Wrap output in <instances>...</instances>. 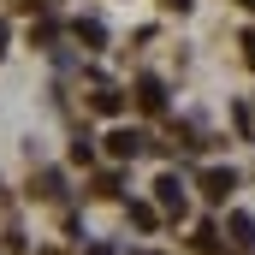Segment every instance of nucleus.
Here are the masks:
<instances>
[{
	"label": "nucleus",
	"instance_id": "39448f33",
	"mask_svg": "<svg viewBox=\"0 0 255 255\" xmlns=\"http://www.w3.org/2000/svg\"><path fill=\"white\" fill-rule=\"evenodd\" d=\"M232 244H238V250L255 244V220H250V214H232Z\"/></svg>",
	"mask_w": 255,
	"mask_h": 255
},
{
	"label": "nucleus",
	"instance_id": "423d86ee",
	"mask_svg": "<svg viewBox=\"0 0 255 255\" xmlns=\"http://www.w3.org/2000/svg\"><path fill=\"white\" fill-rule=\"evenodd\" d=\"M77 42H89V48H101V42H107V30H101L95 18H77Z\"/></svg>",
	"mask_w": 255,
	"mask_h": 255
},
{
	"label": "nucleus",
	"instance_id": "9d476101",
	"mask_svg": "<svg viewBox=\"0 0 255 255\" xmlns=\"http://www.w3.org/2000/svg\"><path fill=\"white\" fill-rule=\"evenodd\" d=\"M244 60L255 65V30H250V36H244Z\"/></svg>",
	"mask_w": 255,
	"mask_h": 255
},
{
	"label": "nucleus",
	"instance_id": "6e6552de",
	"mask_svg": "<svg viewBox=\"0 0 255 255\" xmlns=\"http://www.w3.org/2000/svg\"><path fill=\"white\" fill-rule=\"evenodd\" d=\"M130 226H142V232H148V226H154V208H148V202H130Z\"/></svg>",
	"mask_w": 255,
	"mask_h": 255
},
{
	"label": "nucleus",
	"instance_id": "7ed1b4c3",
	"mask_svg": "<svg viewBox=\"0 0 255 255\" xmlns=\"http://www.w3.org/2000/svg\"><path fill=\"white\" fill-rule=\"evenodd\" d=\"M136 101H142V113H160V107H166V83H160V77H142V83H136Z\"/></svg>",
	"mask_w": 255,
	"mask_h": 255
},
{
	"label": "nucleus",
	"instance_id": "20e7f679",
	"mask_svg": "<svg viewBox=\"0 0 255 255\" xmlns=\"http://www.w3.org/2000/svg\"><path fill=\"white\" fill-rule=\"evenodd\" d=\"M154 196H160V208H166V214H184V184H178L172 172H166V178L154 184Z\"/></svg>",
	"mask_w": 255,
	"mask_h": 255
},
{
	"label": "nucleus",
	"instance_id": "ddd939ff",
	"mask_svg": "<svg viewBox=\"0 0 255 255\" xmlns=\"http://www.w3.org/2000/svg\"><path fill=\"white\" fill-rule=\"evenodd\" d=\"M0 54H6V24H0Z\"/></svg>",
	"mask_w": 255,
	"mask_h": 255
},
{
	"label": "nucleus",
	"instance_id": "0eeeda50",
	"mask_svg": "<svg viewBox=\"0 0 255 255\" xmlns=\"http://www.w3.org/2000/svg\"><path fill=\"white\" fill-rule=\"evenodd\" d=\"M89 107H95V113H119L125 101H119V89H95V95H89Z\"/></svg>",
	"mask_w": 255,
	"mask_h": 255
},
{
	"label": "nucleus",
	"instance_id": "f03ea898",
	"mask_svg": "<svg viewBox=\"0 0 255 255\" xmlns=\"http://www.w3.org/2000/svg\"><path fill=\"white\" fill-rule=\"evenodd\" d=\"M232 190H238V172H232V166H208V172H202V196H208V202H226Z\"/></svg>",
	"mask_w": 255,
	"mask_h": 255
},
{
	"label": "nucleus",
	"instance_id": "f257e3e1",
	"mask_svg": "<svg viewBox=\"0 0 255 255\" xmlns=\"http://www.w3.org/2000/svg\"><path fill=\"white\" fill-rule=\"evenodd\" d=\"M142 148H148V136H142V130H130V125L107 130V154H113V160H136Z\"/></svg>",
	"mask_w": 255,
	"mask_h": 255
},
{
	"label": "nucleus",
	"instance_id": "f8f14e48",
	"mask_svg": "<svg viewBox=\"0 0 255 255\" xmlns=\"http://www.w3.org/2000/svg\"><path fill=\"white\" fill-rule=\"evenodd\" d=\"M89 255H113V250H107V244H95V250H89Z\"/></svg>",
	"mask_w": 255,
	"mask_h": 255
},
{
	"label": "nucleus",
	"instance_id": "9b49d317",
	"mask_svg": "<svg viewBox=\"0 0 255 255\" xmlns=\"http://www.w3.org/2000/svg\"><path fill=\"white\" fill-rule=\"evenodd\" d=\"M160 6H172V12H184V6H190V0H160Z\"/></svg>",
	"mask_w": 255,
	"mask_h": 255
},
{
	"label": "nucleus",
	"instance_id": "4468645a",
	"mask_svg": "<svg viewBox=\"0 0 255 255\" xmlns=\"http://www.w3.org/2000/svg\"><path fill=\"white\" fill-rule=\"evenodd\" d=\"M238 6H250V12H255V0H238Z\"/></svg>",
	"mask_w": 255,
	"mask_h": 255
},
{
	"label": "nucleus",
	"instance_id": "1a4fd4ad",
	"mask_svg": "<svg viewBox=\"0 0 255 255\" xmlns=\"http://www.w3.org/2000/svg\"><path fill=\"white\" fill-rule=\"evenodd\" d=\"M196 250H220V232L214 226H196Z\"/></svg>",
	"mask_w": 255,
	"mask_h": 255
}]
</instances>
